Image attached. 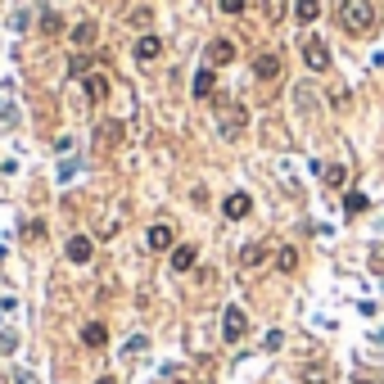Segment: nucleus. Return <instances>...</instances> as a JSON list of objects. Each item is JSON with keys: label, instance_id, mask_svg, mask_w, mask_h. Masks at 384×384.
Returning a JSON list of instances; mask_svg holds the SVG:
<instances>
[{"label": "nucleus", "instance_id": "f257e3e1", "mask_svg": "<svg viewBox=\"0 0 384 384\" xmlns=\"http://www.w3.org/2000/svg\"><path fill=\"white\" fill-rule=\"evenodd\" d=\"M375 0H344L339 5V28L353 32V36H366L371 28H375Z\"/></svg>", "mask_w": 384, "mask_h": 384}, {"label": "nucleus", "instance_id": "f03ea898", "mask_svg": "<svg viewBox=\"0 0 384 384\" xmlns=\"http://www.w3.org/2000/svg\"><path fill=\"white\" fill-rule=\"evenodd\" d=\"M244 127H249V109L235 100H217V131L235 141V136H244Z\"/></svg>", "mask_w": 384, "mask_h": 384}, {"label": "nucleus", "instance_id": "7ed1b4c3", "mask_svg": "<svg viewBox=\"0 0 384 384\" xmlns=\"http://www.w3.org/2000/svg\"><path fill=\"white\" fill-rule=\"evenodd\" d=\"M244 334H249V317H244L240 307H226V312H221V339H226V344H240Z\"/></svg>", "mask_w": 384, "mask_h": 384}, {"label": "nucleus", "instance_id": "20e7f679", "mask_svg": "<svg viewBox=\"0 0 384 384\" xmlns=\"http://www.w3.org/2000/svg\"><path fill=\"white\" fill-rule=\"evenodd\" d=\"M303 64L312 68V72H326L330 68V50H326L321 36H307V41H303Z\"/></svg>", "mask_w": 384, "mask_h": 384}, {"label": "nucleus", "instance_id": "39448f33", "mask_svg": "<svg viewBox=\"0 0 384 384\" xmlns=\"http://www.w3.org/2000/svg\"><path fill=\"white\" fill-rule=\"evenodd\" d=\"M82 91H86V100H91V104H104V100H109V72L91 68V72L82 77Z\"/></svg>", "mask_w": 384, "mask_h": 384}, {"label": "nucleus", "instance_id": "423d86ee", "mask_svg": "<svg viewBox=\"0 0 384 384\" xmlns=\"http://www.w3.org/2000/svg\"><path fill=\"white\" fill-rule=\"evenodd\" d=\"M253 77L263 86H276L280 82V55H258L253 59Z\"/></svg>", "mask_w": 384, "mask_h": 384}, {"label": "nucleus", "instance_id": "0eeeda50", "mask_svg": "<svg viewBox=\"0 0 384 384\" xmlns=\"http://www.w3.org/2000/svg\"><path fill=\"white\" fill-rule=\"evenodd\" d=\"M190 91H194V100H213V95H217V72H213V64H208V68H199V72H194V82H190Z\"/></svg>", "mask_w": 384, "mask_h": 384}, {"label": "nucleus", "instance_id": "6e6552de", "mask_svg": "<svg viewBox=\"0 0 384 384\" xmlns=\"http://www.w3.org/2000/svg\"><path fill=\"white\" fill-rule=\"evenodd\" d=\"M145 240H150V249H154V253H163V249H177V231H172L168 221H154Z\"/></svg>", "mask_w": 384, "mask_h": 384}, {"label": "nucleus", "instance_id": "1a4fd4ad", "mask_svg": "<svg viewBox=\"0 0 384 384\" xmlns=\"http://www.w3.org/2000/svg\"><path fill=\"white\" fill-rule=\"evenodd\" d=\"M221 213H226L231 221H240V217L253 213V199H249L244 190H235V194H226V199H221Z\"/></svg>", "mask_w": 384, "mask_h": 384}, {"label": "nucleus", "instance_id": "9d476101", "mask_svg": "<svg viewBox=\"0 0 384 384\" xmlns=\"http://www.w3.org/2000/svg\"><path fill=\"white\" fill-rule=\"evenodd\" d=\"M231 59H235V41H226V36H213V41H208V64L221 68V64H231Z\"/></svg>", "mask_w": 384, "mask_h": 384}, {"label": "nucleus", "instance_id": "9b49d317", "mask_svg": "<svg viewBox=\"0 0 384 384\" xmlns=\"http://www.w3.org/2000/svg\"><path fill=\"white\" fill-rule=\"evenodd\" d=\"M163 55V36H154V32H145L141 41H136V59L141 64H154V59Z\"/></svg>", "mask_w": 384, "mask_h": 384}, {"label": "nucleus", "instance_id": "f8f14e48", "mask_svg": "<svg viewBox=\"0 0 384 384\" xmlns=\"http://www.w3.org/2000/svg\"><path fill=\"white\" fill-rule=\"evenodd\" d=\"M68 263H91V253H95V244H91V235H72L68 240Z\"/></svg>", "mask_w": 384, "mask_h": 384}, {"label": "nucleus", "instance_id": "ddd939ff", "mask_svg": "<svg viewBox=\"0 0 384 384\" xmlns=\"http://www.w3.org/2000/svg\"><path fill=\"white\" fill-rule=\"evenodd\" d=\"M82 344H86V349H104V344H109L104 321H91V326H82Z\"/></svg>", "mask_w": 384, "mask_h": 384}, {"label": "nucleus", "instance_id": "4468645a", "mask_svg": "<svg viewBox=\"0 0 384 384\" xmlns=\"http://www.w3.org/2000/svg\"><path fill=\"white\" fill-rule=\"evenodd\" d=\"M194 258H199V249H194V244H177V249H172V271H190Z\"/></svg>", "mask_w": 384, "mask_h": 384}, {"label": "nucleus", "instance_id": "2eb2a0df", "mask_svg": "<svg viewBox=\"0 0 384 384\" xmlns=\"http://www.w3.org/2000/svg\"><path fill=\"white\" fill-rule=\"evenodd\" d=\"M294 18H299L303 28H307V23H317L321 18V0H294Z\"/></svg>", "mask_w": 384, "mask_h": 384}, {"label": "nucleus", "instance_id": "dca6fc26", "mask_svg": "<svg viewBox=\"0 0 384 384\" xmlns=\"http://www.w3.org/2000/svg\"><path fill=\"white\" fill-rule=\"evenodd\" d=\"M276 271H285V276L299 271V249H294V244H280L276 249Z\"/></svg>", "mask_w": 384, "mask_h": 384}, {"label": "nucleus", "instance_id": "f3484780", "mask_svg": "<svg viewBox=\"0 0 384 384\" xmlns=\"http://www.w3.org/2000/svg\"><path fill=\"white\" fill-rule=\"evenodd\" d=\"M68 41H72V45H77V50H86V45H91V41H95V23H91V18H86V23H77V28H72V32H68Z\"/></svg>", "mask_w": 384, "mask_h": 384}, {"label": "nucleus", "instance_id": "a211bd4d", "mask_svg": "<svg viewBox=\"0 0 384 384\" xmlns=\"http://www.w3.org/2000/svg\"><path fill=\"white\" fill-rule=\"evenodd\" d=\"M267 263V244H244L240 249V267H263Z\"/></svg>", "mask_w": 384, "mask_h": 384}, {"label": "nucleus", "instance_id": "6ab92c4d", "mask_svg": "<svg viewBox=\"0 0 384 384\" xmlns=\"http://www.w3.org/2000/svg\"><path fill=\"white\" fill-rule=\"evenodd\" d=\"M122 136H127V122H104V127H100V145H114V141H122Z\"/></svg>", "mask_w": 384, "mask_h": 384}, {"label": "nucleus", "instance_id": "aec40b11", "mask_svg": "<svg viewBox=\"0 0 384 384\" xmlns=\"http://www.w3.org/2000/svg\"><path fill=\"white\" fill-rule=\"evenodd\" d=\"M366 208H371V199H366V194H344V213H366Z\"/></svg>", "mask_w": 384, "mask_h": 384}, {"label": "nucleus", "instance_id": "412c9836", "mask_svg": "<svg viewBox=\"0 0 384 384\" xmlns=\"http://www.w3.org/2000/svg\"><path fill=\"white\" fill-rule=\"evenodd\" d=\"M150 23H154V9H145V5H141V9L131 14V28H141V36L150 32Z\"/></svg>", "mask_w": 384, "mask_h": 384}, {"label": "nucleus", "instance_id": "4be33fe9", "mask_svg": "<svg viewBox=\"0 0 384 384\" xmlns=\"http://www.w3.org/2000/svg\"><path fill=\"white\" fill-rule=\"evenodd\" d=\"M321 177H326V185H334V190H339V185H344V177H349V172H344V163H330L326 172H321Z\"/></svg>", "mask_w": 384, "mask_h": 384}, {"label": "nucleus", "instance_id": "5701e85b", "mask_svg": "<svg viewBox=\"0 0 384 384\" xmlns=\"http://www.w3.org/2000/svg\"><path fill=\"white\" fill-rule=\"evenodd\" d=\"M64 28V18H59V9H45L41 14V32H59Z\"/></svg>", "mask_w": 384, "mask_h": 384}, {"label": "nucleus", "instance_id": "b1692460", "mask_svg": "<svg viewBox=\"0 0 384 384\" xmlns=\"http://www.w3.org/2000/svg\"><path fill=\"white\" fill-rule=\"evenodd\" d=\"M263 14H267L271 23H276V18L285 14V0H263Z\"/></svg>", "mask_w": 384, "mask_h": 384}, {"label": "nucleus", "instance_id": "393cba45", "mask_svg": "<svg viewBox=\"0 0 384 384\" xmlns=\"http://www.w3.org/2000/svg\"><path fill=\"white\" fill-rule=\"evenodd\" d=\"M217 5H221V14H240V9L249 5V0H217Z\"/></svg>", "mask_w": 384, "mask_h": 384}, {"label": "nucleus", "instance_id": "a878e982", "mask_svg": "<svg viewBox=\"0 0 384 384\" xmlns=\"http://www.w3.org/2000/svg\"><path fill=\"white\" fill-rule=\"evenodd\" d=\"M68 68H72V77H86V72H91V64H86V55H77Z\"/></svg>", "mask_w": 384, "mask_h": 384}, {"label": "nucleus", "instance_id": "bb28decb", "mask_svg": "<svg viewBox=\"0 0 384 384\" xmlns=\"http://www.w3.org/2000/svg\"><path fill=\"white\" fill-rule=\"evenodd\" d=\"M23 235H28V240H41L45 226H41V221H28V231H23Z\"/></svg>", "mask_w": 384, "mask_h": 384}, {"label": "nucleus", "instance_id": "cd10ccee", "mask_svg": "<svg viewBox=\"0 0 384 384\" xmlns=\"http://www.w3.org/2000/svg\"><path fill=\"white\" fill-rule=\"evenodd\" d=\"M95 384H118V380H114V375H100V380H95Z\"/></svg>", "mask_w": 384, "mask_h": 384}, {"label": "nucleus", "instance_id": "c85d7f7f", "mask_svg": "<svg viewBox=\"0 0 384 384\" xmlns=\"http://www.w3.org/2000/svg\"><path fill=\"white\" fill-rule=\"evenodd\" d=\"M172 384H181V380H172Z\"/></svg>", "mask_w": 384, "mask_h": 384}]
</instances>
